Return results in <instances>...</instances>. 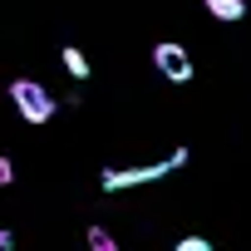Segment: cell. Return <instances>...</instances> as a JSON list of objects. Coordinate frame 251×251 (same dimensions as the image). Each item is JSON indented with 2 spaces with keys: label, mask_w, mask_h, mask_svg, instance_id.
I'll return each instance as SVG.
<instances>
[{
  "label": "cell",
  "mask_w": 251,
  "mask_h": 251,
  "mask_svg": "<svg viewBox=\"0 0 251 251\" xmlns=\"http://www.w3.org/2000/svg\"><path fill=\"white\" fill-rule=\"evenodd\" d=\"M187 158H192L187 148H173V153H168L163 163H138V168H103L99 187H103V192H128V187H143V182H158V177L177 173V168H182Z\"/></svg>",
  "instance_id": "1"
},
{
  "label": "cell",
  "mask_w": 251,
  "mask_h": 251,
  "mask_svg": "<svg viewBox=\"0 0 251 251\" xmlns=\"http://www.w3.org/2000/svg\"><path fill=\"white\" fill-rule=\"evenodd\" d=\"M10 103L20 108L25 123H50V118L59 113L54 94H50L45 84H35V79H15V84H10Z\"/></svg>",
  "instance_id": "2"
},
{
  "label": "cell",
  "mask_w": 251,
  "mask_h": 251,
  "mask_svg": "<svg viewBox=\"0 0 251 251\" xmlns=\"http://www.w3.org/2000/svg\"><path fill=\"white\" fill-rule=\"evenodd\" d=\"M153 69L168 79V84H192V54L173 40H158L153 45Z\"/></svg>",
  "instance_id": "3"
},
{
  "label": "cell",
  "mask_w": 251,
  "mask_h": 251,
  "mask_svg": "<svg viewBox=\"0 0 251 251\" xmlns=\"http://www.w3.org/2000/svg\"><path fill=\"white\" fill-rule=\"evenodd\" d=\"M202 5H207V15L222 20V25H236V20L246 15V0H202Z\"/></svg>",
  "instance_id": "4"
},
{
  "label": "cell",
  "mask_w": 251,
  "mask_h": 251,
  "mask_svg": "<svg viewBox=\"0 0 251 251\" xmlns=\"http://www.w3.org/2000/svg\"><path fill=\"white\" fill-rule=\"evenodd\" d=\"M59 64L69 69V79H89V59H84V50L64 45V50H59Z\"/></svg>",
  "instance_id": "5"
},
{
  "label": "cell",
  "mask_w": 251,
  "mask_h": 251,
  "mask_svg": "<svg viewBox=\"0 0 251 251\" xmlns=\"http://www.w3.org/2000/svg\"><path fill=\"white\" fill-rule=\"evenodd\" d=\"M84 246H89V251H118V241H113L108 226H89V231H84Z\"/></svg>",
  "instance_id": "6"
},
{
  "label": "cell",
  "mask_w": 251,
  "mask_h": 251,
  "mask_svg": "<svg viewBox=\"0 0 251 251\" xmlns=\"http://www.w3.org/2000/svg\"><path fill=\"white\" fill-rule=\"evenodd\" d=\"M173 251H217V246H212L207 236H182V241H177Z\"/></svg>",
  "instance_id": "7"
},
{
  "label": "cell",
  "mask_w": 251,
  "mask_h": 251,
  "mask_svg": "<svg viewBox=\"0 0 251 251\" xmlns=\"http://www.w3.org/2000/svg\"><path fill=\"white\" fill-rule=\"evenodd\" d=\"M10 182H15V163L0 153V187H10Z\"/></svg>",
  "instance_id": "8"
},
{
  "label": "cell",
  "mask_w": 251,
  "mask_h": 251,
  "mask_svg": "<svg viewBox=\"0 0 251 251\" xmlns=\"http://www.w3.org/2000/svg\"><path fill=\"white\" fill-rule=\"evenodd\" d=\"M0 251H15V236H10L5 226H0Z\"/></svg>",
  "instance_id": "9"
}]
</instances>
